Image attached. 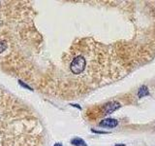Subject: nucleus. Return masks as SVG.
<instances>
[{
    "label": "nucleus",
    "instance_id": "nucleus-3",
    "mask_svg": "<svg viewBox=\"0 0 155 146\" xmlns=\"http://www.w3.org/2000/svg\"><path fill=\"white\" fill-rule=\"evenodd\" d=\"M117 125H118V122L115 119H111V118L105 119L99 123L100 127H106V128H114V127H116Z\"/></svg>",
    "mask_w": 155,
    "mask_h": 146
},
{
    "label": "nucleus",
    "instance_id": "nucleus-6",
    "mask_svg": "<svg viewBox=\"0 0 155 146\" xmlns=\"http://www.w3.org/2000/svg\"><path fill=\"white\" fill-rule=\"evenodd\" d=\"M7 48V43L5 41H0V54L4 52Z\"/></svg>",
    "mask_w": 155,
    "mask_h": 146
},
{
    "label": "nucleus",
    "instance_id": "nucleus-1",
    "mask_svg": "<svg viewBox=\"0 0 155 146\" xmlns=\"http://www.w3.org/2000/svg\"><path fill=\"white\" fill-rule=\"evenodd\" d=\"M85 65H86L85 58L81 56H78L77 57H75L74 60L72 61L71 65H70V69H71L72 73H74V74H81V73L84 72Z\"/></svg>",
    "mask_w": 155,
    "mask_h": 146
},
{
    "label": "nucleus",
    "instance_id": "nucleus-8",
    "mask_svg": "<svg viewBox=\"0 0 155 146\" xmlns=\"http://www.w3.org/2000/svg\"><path fill=\"white\" fill-rule=\"evenodd\" d=\"M72 106H74V107H77V108H79V109H81V107L79 105V104H71Z\"/></svg>",
    "mask_w": 155,
    "mask_h": 146
},
{
    "label": "nucleus",
    "instance_id": "nucleus-2",
    "mask_svg": "<svg viewBox=\"0 0 155 146\" xmlns=\"http://www.w3.org/2000/svg\"><path fill=\"white\" fill-rule=\"evenodd\" d=\"M120 103L116 101H111V102H109V103H107L104 105V108H103V111H104V114H110L114 112L115 110H117L120 108Z\"/></svg>",
    "mask_w": 155,
    "mask_h": 146
},
{
    "label": "nucleus",
    "instance_id": "nucleus-4",
    "mask_svg": "<svg viewBox=\"0 0 155 146\" xmlns=\"http://www.w3.org/2000/svg\"><path fill=\"white\" fill-rule=\"evenodd\" d=\"M71 143L74 146H86V142L80 137H75L71 140Z\"/></svg>",
    "mask_w": 155,
    "mask_h": 146
},
{
    "label": "nucleus",
    "instance_id": "nucleus-7",
    "mask_svg": "<svg viewBox=\"0 0 155 146\" xmlns=\"http://www.w3.org/2000/svg\"><path fill=\"white\" fill-rule=\"evenodd\" d=\"M18 84H19V85H21V87H23V88H25V89H27V90H30V91H33L31 87H29L28 85H26V84H25V83H24V82H22V81H18Z\"/></svg>",
    "mask_w": 155,
    "mask_h": 146
},
{
    "label": "nucleus",
    "instance_id": "nucleus-10",
    "mask_svg": "<svg viewBox=\"0 0 155 146\" xmlns=\"http://www.w3.org/2000/svg\"><path fill=\"white\" fill-rule=\"evenodd\" d=\"M115 146H125V144H116Z\"/></svg>",
    "mask_w": 155,
    "mask_h": 146
},
{
    "label": "nucleus",
    "instance_id": "nucleus-5",
    "mask_svg": "<svg viewBox=\"0 0 155 146\" xmlns=\"http://www.w3.org/2000/svg\"><path fill=\"white\" fill-rule=\"evenodd\" d=\"M149 95V92H148V89L147 87L145 86H142L139 89V92H138V96L139 97H143L145 96H148Z\"/></svg>",
    "mask_w": 155,
    "mask_h": 146
},
{
    "label": "nucleus",
    "instance_id": "nucleus-9",
    "mask_svg": "<svg viewBox=\"0 0 155 146\" xmlns=\"http://www.w3.org/2000/svg\"><path fill=\"white\" fill-rule=\"evenodd\" d=\"M53 146H63V145H62L61 143H55V144L53 145Z\"/></svg>",
    "mask_w": 155,
    "mask_h": 146
}]
</instances>
